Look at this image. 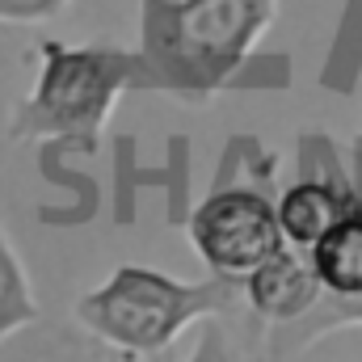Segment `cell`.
Here are the masks:
<instances>
[{
    "instance_id": "6da1fadb",
    "label": "cell",
    "mask_w": 362,
    "mask_h": 362,
    "mask_svg": "<svg viewBox=\"0 0 362 362\" xmlns=\"http://www.w3.org/2000/svg\"><path fill=\"white\" fill-rule=\"evenodd\" d=\"M245 308V282L211 274L202 282H181L165 270L118 266L101 286L72 303L76 325L122 358L165 354L189 325L206 316H236Z\"/></svg>"
},
{
    "instance_id": "7a4b0ae2",
    "label": "cell",
    "mask_w": 362,
    "mask_h": 362,
    "mask_svg": "<svg viewBox=\"0 0 362 362\" xmlns=\"http://www.w3.org/2000/svg\"><path fill=\"white\" fill-rule=\"evenodd\" d=\"M274 0H152L144 51L160 85L185 97L219 89L270 30Z\"/></svg>"
},
{
    "instance_id": "3957f363",
    "label": "cell",
    "mask_w": 362,
    "mask_h": 362,
    "mask_svg": "<svg viewBox=\"0 0 362 362\" xmlns=\"http://www.w3.org/2000/svg\"><path fill=\"white\" fill-rule=\"evenodd\" d=\"M135 81V55L118 47L38 42V81L13 110V139H76L97 148L110 110Z\"/></svg>"
},
{
    "instance_id": "277c9868",
    "label": "cell",
    "mask_w": 362,
    "mask_h": 362,
    "mask_svg": "<svg viewBox=\"0 0 362 362\" xmlns=\"http://www.w3.org/2000/svg\"><path fill=\"white\" fill-rule=\"evenodd\" d=\"M189 240L211 274L245 282L262 262L286 245L278 202L257 185H223L206 194L189 215Z\"/></svg>"
},
{
    "instance_id": "5b68a950",
    "label": "cell",
    "mask_w": 362,
    "mask_h": 362,
    "mask_svg": "<svg viewBox=\"0 0 362 362\" xmlns=\"http://www.w3.org/2000/svg\"><path fill=\"white\" fill-rule=\"evenodd\" d=\"M325 299V282L308 249L282 245L245 278V308L266 325H295Z\"/></svg>"
},
{
    "instance_id": "8992f818",
    "label": "cell",
    "mask_w": 362,
    "mask_h": 362,
    "mask_svg": "<svg viewBox=\"0 0 362 362\" xmlns=\"http://www.w3.org/2000/svg\"><path fill=\"white\" fill-rule=\"evenodd\" d=\"M362 198V189L350 181V173L333 160L329 173H303L295 185L282 189L278 198V223H282V236L286 245L295 249H316L325 240V232L354 206Z\"/></svg>"
},
{
    "instance_id": "52a82bcc",
    "label": "cell",
    "mask_w": 362,
    "mask_h": 362,
    "mask_svg": "<svg viewBox=\"0 0 362 362\" xmlns=\"http://www.w3.org/2000/svg\"><path fill=\"white\" fill-rule=\"evenodd\" d=\"M312 262L325 282V295L362 299V198L325 232V240L312 249Z\"/></svg>"
},
{
    "instance_id": "ba28073f",
    "label": "cell",
    "mask_w": 362,
    "mask_h": 362,
    "mask_svg": "<svg viewBox=\"0 0 362 362\" xmlns=\"http://www.w3.org/2000/svg\"><path fill=\"white\" fill-rule=\"evenodd\" d=\"M38 320H42V308H38V299L30 291L25 266H21L13 240L0 228V341L30 329V325H38Z\"/></svg>"
},
{
    "instance_id": "9c48e42d",
    "label": "cell",
    "mask_w": 362,
    "mask_h": 362,
    "mask_svg": "<svg viewBox=\"0 0 362 362\" xmlns=\"http://www.w3.org/2000/svg\"><path fill=\"white\" fill-rule=\"evenodd\" d=\"M185 362H245V354H240V346L232 341L223 316H206V320L198 325V341H194V350H189Z\"/></svg>"
},
{
    "instance_id": "30bf717a",
    "label": "cell",
    "mask_w": 362,
    "mask_h": 362,
    "mask_svg": "<svg viewBox=\"0 0 362 362\" xmlns=\"http://www.w3.org/2000/svg\"><path fill=\"white\" fill-rule=\"evenodd\" d=\"M64 8H68V0H0V21L38 25V21H51Z\"/></svg>"
}]
</instances>
